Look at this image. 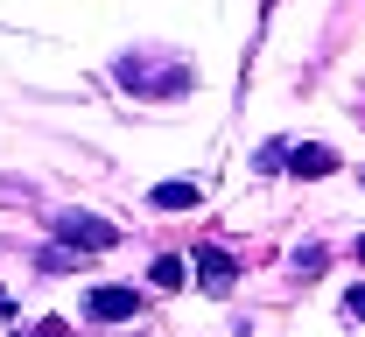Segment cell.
Listing matches in <instances>:
<instances>
[{
	"instance_id": "1",
	"label": "cell",
	"mask_w": 365,
	"mask_h": 337,
	"mask_svg": "<svg viewBox=\"0 0 365 337\" xmlns=\"http://www.w3.org/2000/svg\"><path fill=\"white\" fill-rule=\"evenodd\" d=\"M56 239L85 246V253H106V246H120V232H113L106 218H91V211H63V218H56Z\"/></svg>"
},
{
	"instance_id": "2",
	"label": "cell",
	"mask_w": 365,
	"mask_h": 337,
	"mask_svg": "<svg viewBox=\"0 0 365 337\" xmlns=\"http://www.w3.org/2000/svg\"><path fill=\"white\" fill-rule=\"evenodd\" d=\"M85 309H91V323H120V316H134V289H91Z\"/></svg>"
},
{
	"instance_id": "3",
	"label": "cell",
	"mask_w": 365,
	"mask_h": 337,
	"mask_svg": "<svg viewBox=\"0 0 365 337\" xmlns=\"http://www.w3.org/2000/svg\"><path fill=\"white\" fill-rule=\"evenodd\" d=\"M281 162H288L295 176H330V169H337V155H330V147H288Z\"/></svg>"
},
{
	"instance_id": "4",
	"label": "cell",
	"mask_w": 365,
	"mask_h": 337,
	"mask_svg": "<svg viewBox=\"0 0 365 337\" xmlns=\"http://www.w3.org/2000/svg\"><path fill=\"white\" fill-rule=\"evenodd\" d=\"M197 274H204V289H232V274H239V267H232V253L204 246V253H197Z\"/></svg>"
},
{
	"instance_id": "5",
	"label": "cell",
	"mask_w": 365,
	"mask_h": 337,
	"mask_svg": "<svg viewBox=\"0 0 365 337\" xmlns=\"http://www.w3.org/2000/svg\"><path fill=\"white\" fill-rule=\"evenodd\" d=\"M197 204V183H155V211H190Z\"/></svg>"
},
{
	"instance_id": "6",
	"label": "cell",
	"mask_w": 365,
	"mask_h": 337,
	"mask_svg": "<svg viewBox=\"0 0 365 337\" xmlns=\"http://www.w3.org/2000/svg\"><path fill=\"white\" fill-rule=\"evenodd\" d=\"M182 281V260H155V289H176Z\"/></svg>"
},
{
	"instance_id": "7",
	"label": "cell",
	"mask_w": 365,
	"mask_h": 337,
	"mask_svg": "<svg viewBox=\"0 0 365 337\" xmlns=\"http://www.w3.org/2000/svg\"><path fill=\"white\" fill-rule=\"evenodd\" d=\"M344 316H359V323H365V289H351V295H344Z\"/></svg>"
},
{
	"instance_id": "8",
	"label": "cell",
	"mask_w": 365,
	"mask_h": 337,
	"mask_svg": "<svg viewBox=\"0 0 365 337\" xmlns=\"http://www.w3.org/2000/svg\"><path fill=\"white\" fill-rule=\"evenodd\" d=\"M0 316H14V302H7V295H0Z\"/></svg>"
},
{
	"instance_id": "9",
	"label": "cell",
	"mask_w": 365,
	"mask_h": 337,
	"mask_svg": "<svg viewBox=\"0 0 365 337\" xmlns=\"http://www.w3.org/2000/svg\"><path fill=\"white\" fill-rule=\"evenodd\" d=\"M359 260H365V239H359Z\"/></svg>"
}]
</instances>
